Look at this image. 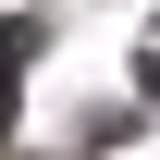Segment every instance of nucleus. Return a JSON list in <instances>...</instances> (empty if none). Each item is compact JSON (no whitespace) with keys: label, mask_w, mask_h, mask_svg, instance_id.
I'll return each instance as SVG.
<instances>
[{"label":"nucleus","mask_w":160,"mask_h":160,"mask_svg":"<svg viewBox=\"0 0 160 160\" xmlns=\"http://www.w3.org/2000/svg\"><path fill=\"white\" fill-rule=\"evenodd\" d=\"M25 62H37V25L12 12V25H0V123H12V86H25Z\"/></svg>","instance_id":"obj_1"}]
</instances>
